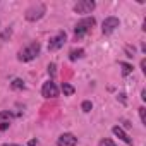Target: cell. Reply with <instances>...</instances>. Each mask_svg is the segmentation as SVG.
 I'll use <instances>...</instances> for the list:
<instances>
[{"mask_svg":"<svg viewBox=\"0 0 146 146\" xmlns=\"http://www.w3.org/2000/svg\"><path fill=\"white\" fill-rule=\"evenodd\" d=\"M62 91H64V95H65V96H72L76 90H74V86L69 84V83H62Z\"/></svg>","mask_w":146,"mask_h":146,"instance_id":"8fae6325","label":"cell"},{"mask_svg":"<svg viewBox=\"0 0 146 146\" xmlns=\"http://www.w3.org/2000/svg\"><path fill=\"white\" fill-rule=\"evenodd\" d=\"M119 65L122 67V76L125 78V76H129L131 72H132V65L131 64H125V62H119Z\"/></svg>","mask_w":146,"mask_h":146,"instance_id":"7c38bea8","label":"cell"},{"mask_svg":"<svg viewBox=\"0 0 146 146\" xmlns=\"http://www.w3.org/2000/svg\"><path fill=\"white\" fill-rule=\"evenodd\" d=\"M81 108H83V112H86V113H88V112H91V108H93V103L86 100V102H83V105H81Z\"/></svg>","mask_w":146,"mask_h":146,"instance_id":"9a60e30c","label":"cell"},{"mask_svg":"<svg viewBox=\"0 0 146 146\" xmlns=\"http://www.w3.org/2000/svg\"><path fill=\"white\" fill-rule=\"evenodd\" d=\"M119 100H120L122 103H125V93H120V95H119Z\"/></svg>","mask_w":146,"mask_h":146,"instance_id":"603a6c76","label":"cell"},{"mask_svg":"<svg viewBox=\"0 0 146 146\" xmlns=\"http://www.w3.org/2000/svg\"><path fill=\"white\" fill-rule=\"evenodd\" d=\"M11 88H12V90H24V88H26V84H24V81H23V79H19V78H17V79H14V81L11 83Z\"/></svg>","mask_w":146,"mask_h":146,"instance_id":"4fadbf2b","label":"cell"},{"mask_svg":"<svg viewBox=\"0 0 146 146\" xmlns=\"http://www.w3.org/2000/svg\"><path fill=\"white\" fill-rule=\"evenodd\" d=\"M112 132H113V134H115V136H117L119 139H122V141H124L125 144L132 146V139L129 137V134H127V132H125V131H124V129H122L120 125H115V127H112Z\"/></svg>","mask_w":146,"mask_h":146,"instance_id":"9c48e42d","label":"cell"},{"mask_svg":"<svg viewBox=\"0 0 146 146\" xmlns=\"http://www.w3.org/2000/svg\"><path fill=\"white\" fill-rule=\"evenodd\" d=\"M119 26H120V21H119L117 17L110 16V17H107V19L103 21V24H102V33H103V35H112Z\"/></svg>","mask_w":146,"mask_h":146,"instance_id":"8992f818","label":"cell"},{"mask_svg":"<svg viewBox=\"0 0 146 146\" xmlns=\"http://www.w3.org/2000/svg\"><path fill=\"white\" fill-rule=\"evenodd\" d=\"M28 146H38V141H36V139H29Z\"/></svg>","mask_w":146,"mask_h":146,"instance_id":"7402d4cb","label":"cell"},{"mask_svg":"<svg viewBox=\"0 0 146 146\" xmlns=\"http://www.w3.org/2000/svg\"><path fill=\"white\" fill-rule=\"evenodd\" d=\"M141 69H143V72L146 74V60H144V58L141 60Z\"/></svg>","mask_w":146,"mask_h":146,"instance_id":"44dd1931","label":"cell"},{"mask_svg":"<svg viewBox=\"0 0 146 146\" xmlns=\"http://www.w3.org/2000/svg\"><path fill=\"white\" fill-rule=\"evenodd\" d=\"M96 4L93 2V0H81V2H78L74 5V12L76 14H91L95 11Z\"/></svg>","mask_w":146,"mask_h":146,"instance_id":"5b68a950","label":"cell"},{"mask_svg":"<svg viewBox=\"0 0 146 146\" xmlns=\"http://www.w3.org/2000/svg\"><path fill=\"white\" fill-rule=\"evenodd\" d=\"M2 146H19V144H12V143H5V144H2Z\"/></svg>","mask_w":146,"mask_h":146,"instance_id":"cb8c5ba5","label":"cell"},{"mask_svg":"<svg viewBox=\"0 0 146 146\" xmlns=\"http://www.w3.org/2000/svg\"><path fill=\"white\" fill-rule=\"evenodd\" d=\"M9 122H0V131H5V129H9Z\"/></svg>","mask_w":146,"mask_h":146,"instance_id":"ffe728a7","label":"cell"},{"mask_svg":"<svg viewBox=\"0 0 146 146\" xmlns=\"http://www.w3.org/2000/svg\"><path fill=\"white\" fill-rule=\"evenodd\" d=\"M11 35H12V29H11V28H7L2 35H0V41H5L7 38H11Z\"/></svg>","mask_w":146,"mask_h":146,"instance_id":"2e32d148","label":"cell"},{"mask_svg":"<svg viewBox=\"0 0 146 146\" xmlns=\"http://www.w3.org/2000/svg\"><path fill=\"white\" fill-rule=\"evenodd\" d=\"M40 50H41V45H40L38 41H33V43H29L28 46H24L23 50H19L17 58H19L21 62H29V60H33V58H36V57L40 55Z\"/></svg>","mask_w":146,"mask_h":146,"instance_id":"7a4b0ae2","label":"cell"},{"mask_svg":"<svg viewBox=\"0 0 146 146\" xmlns=\"http://www.w3.org/2000/svg\"><path fill=\"white\" fill-rule=\"evenodd\" d=\"M139 117H141V122L146 125V110H144V107H139Z\"/></svg>","mask_w":146,"mask_h":146,"instance_id":"ac0fdd59","label":"cell"},{"mask_svg":"<svg viewBox=\"0 0 146 146\" xmlns=\"http://www.w3.org/2000/svg\"><path fill=\"white\" fill-rule=\"evenodd\" d=\"M65 40H67V35L64 31H58L53 38H50V41H48V52H57L58 48H62L64 43H65Z\"/></svg>","mask_w":146,"mask_h":146,"instance_id":"277c9868","label":"cell"},{"mask_svg":"<svg viewBox=\"0 0 146 146\" xmlns=\"http://www.w3.org/2000/svg\"><path fill=\"white\" fill-rule=\"evenodd\" d=\"M100 146H117L112 139H108V137H105V139H102L100 141Z\"/></svg>","mask_w":146,"mask_h":146,"instance_id":"e0dca14e","label":"cell"},{"mask_svg":"<svg viewBox=\"0 0 146 146\" xmlns=\"http://www.w3.org/2000/svg\"><path fill=\"white\" fill-rule=\"evenodd\" d=\"M55 72H57V65H55V64H50V65H48V74L53 78V76H55Z\"/></svg>","mask_w":146,"mask_h":146,"instance_id":"d6986e66","label":"cell"},{"mask_svg":"<svg viewBox=\"0 0 146 146\" xmlns=\"http://www.w3.org/2000/svg\"><path fill=\"white\" fill-rule=\"evenodd\" d=\"M14 119V113H11V112H0V122H11Z\"/></svg>","mask_w":146,"mask_h":146,"instance_id":"5bb4252c","label":"cell"},{"mask_svg":"<svg viewBox=\"0 0 146 146\" xmlns=\"http://www.w3.org/2000/svg\"><path fill=\"white\" fill-rule=\"evenodd\" d=\"M41 95H43V98H46V100L57 98V96H58V88H57V84H55L53 81L45 83L43 88H41Z\"/></svg>","mask_w":146,"mask_h":146,"instance_id":"52a82bcc","label":"cell"},{"mask_svg":"<svg viewBox=\"0 0 146 146\" xmlns=\"http://www.w3.org/2000/svg\"><path fill=\"white\" fill-rule=\"evenodd\" d=\"M95 24H96L95 17H84V19H81V21L76 24V28H74V38H76V41L81 40V38H84V36L93 29Z\"/></svg>","mask_w":146,"mask_h":146,"instance_id":"6da1fadb","label":"cell"},{"mask_svg":"<svg viewBox=\"0 0 146 146\" xmlns=\"http://www.w3.org/2000/svg\"><path fill=\"white\" fill-rule=\"evenodd\" d=\"M76 144H78V137L70 132H64L57 139V146H76Z\"/></svg>","mask_w":146,"mask_h":146,"instance_id":"ba28073f","label":"cell"},{"mask_svg":"<svg viewBox=\"0 0 146 146\" xmlns=\"http://www.w3.org/2000/svg\"><path fill=\"white\" fill-rule=\"evenodd\" d=\"M84 57V50L83 48H74V50H70L69 52V60H79V58H83Z\"/></svg>","mask_w":146,"mask_h":146,"instance_id":"30bf717a","label":"cell"},{"mask_svg":"<svg viewBox=\"0 0 146 146\" xmlns=\"http://www.w3.org/2000/svg\"><path fill=\"white\" fill-rule=\"evenodd\" d=\"M45 12H46V7L43 5V4H36V5H33V7H29L28 11H26V19L28 21H31V23H35V21H38V19H41L43 16H45Z\"/></svg>","mask_w":146,"mask_h":146,"instance_id":"3957f363","label":"cell"}]
</instances>
